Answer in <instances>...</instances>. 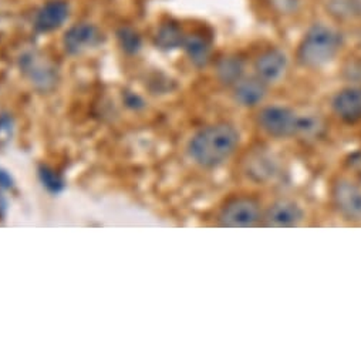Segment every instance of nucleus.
Returning a JSON list of instances; mask_svg holds the SVG:
<instances>
[{"label":"nucleus","mask_w":361,"mask_h":363,"mask_svg":"<svg viewBox=\"0 0 361 363\" xmlns=\"http://www.w3.org/2000/svg\"><path fill=\"white\" fill-rule=\"evenodd\" d=\"M340 45L341 38L334 29L323 23L313 25L300 43L299 62L306 67H321L337 55Z\"/></svg>","instance_id":"f03ea898"},{"label":"nucleus","mask_w":361,"mask_h":363,"mask_svg":"<svg viewBox=\"0 0 361 363\" xmlns=\"http://www.w3.org/2000/svg\"><path fill=\"white\" fill-rule=\"evenodd\" d=\"M303 210L293 201L280 200L275 203L262 218V225L272 228L296 227L303 221Z\"/></svg>","instance_id":"423d86ee"},{"label":"nucleus","mask_w":361,"mask_h":363,"mask_svg":"<svg viewBox=\"0 0 361 363\" xmlns=\"http://www.w3.org/2000/svg\"><path fill=\"white\" fill-rule=\"evenodd\" d=\"M258 123L260 128L275 138H287L299 134L300 117L286 107L272 106L259 113Z\"/></svg>","instance_id":"7ed1b4c3"},{"label":"nucleus","mask_w":361,"mask_h":363,"mask_svg":"<svg viewBox=\"0 0 361 363\" xmlns=\"http://www.w3.org/2000/svg\"><path fill=\"white\" fill-rule=\"evenodd\" d=\"M70 8L64 0H50L36 15L35 28L40 33H49L59 29L69 18Z\"/></svg>","instance_id":"6e6552de"},{"label":"nucleus","mask_w":361,"mask_h":363,"mask_svg":"<svg viewBox=\"0 0 361 363\" xmlns=\"http://www.w3.org/2000/svg\"><path fill=\"white\" fill-rule=\"evenodd\" d=\"M188 57L191 59V62L198 66H207V63L210 62V56H211V48L210 43L202 39L198 35H191V36H185L184 43H183Z\"/></svg>","instance_id":"ddd939ff"},{"label":"nucleus","mask_w":361,"mask_h":363,"mask_svg":"<svg viewBox=\"0 0 361 363\" xmlns=\"http://www.w3.org/2000/svg\"><path fill=\"white\" fill-rule=\"evenodd\" d=\"M260 220V206L251 197H238L231 200L219 214V224L228 228L255 227Z\"/></svg>","instance_id":"20e7f679"},{"label":"nucleus","mask_w":361,"mask_h":363,"mask_svg":"<svg viewBox=\"0 0 361 363\" xmlns=\"http://www.w3.org/2000/svg\"><path fill=\"white\" fill-rule=\"evenodd\" d=\"M268 93V84L258 77L241 79L234 86V99L242 107H255L260 104Z\"/></svg>","instance_id":"9b49d317"},{"label":"nucleus","mask_w":361,"mask_h":363,"mask_svg":"<svg viewBox=\"0 0 361 363\" xmlns=\"http://www.w3.org/2000/svg\"><path fill=\"white\" fill-rule=\"evenodd\" d=\"M245 65L239 57L228 56L224 57L217 67V74L221 83L227 86H235L241 79H243Z\"/></svg>","instance_id":"4468645a"},{"label":"nucleus","mask_w":361,"mask_h":363,"mask_svg":"<svg viewBox=\"0 0 361 363\" xmlns=\"http://www.w3.org/2000/svg\"><path fill=\"white\" fill-rule=\"evenodd\" d=\"M287 57L279 49H272L259 56L255 63L256 77L266 84L277 83L286 73Z\"/></svg>","instance_id":"0eeeda50"},{"label":"nucleus","mask_w":361,"mask_h":363,"mask_svg":"<svg viewBox=\"0 0 361 363\" xmlns=\"http://www.w3.org/2000/svg\"><path fill=\"white\" fill-rule=\"evenodd\" d=\"M333 110L344 123L353 124L361 120V89L348 87L333 99Z\"/></svg>","instance_id":"1a4fd4ad"},{"label":"nucleus","mask_w":361,"mask_h":363,"mask_svg":"<svg viewBox=\"0 0 361 363\" xmlns=\"http://www.w3.org/2000/svg\"><path fill=\"white\" fill-rule=\"evenodd\" d=\"M185 36L180 29L172 23L161 26L156 35V45L162 50H172L179 46H183Z\"/></svg>","instance_id":"2eb2a0df"},{"label":"nucleus","mask_w":361,"mask_h":363,"mask_svg":"<svg viewBox=\"0 0 361 363\" xmlns=\"http://www.w3.org/2000/svg\"><path fill=\"white\" fill-rule=\"evenodd\" d=\"M118 40L121 43V48L127 53H137L141 48L139 36L132 29H128V28H122L118 32Z\"/></svg>","instance_id":"dca6fc26"},{"label":"nucleus","mask_w":361,"mask_h":363,"mask_svg":"<svg viewBox=\"0 0 361 363\" xmlns=\"http://www.w3.org/2000/svg\"><path fill=\"white\" fill-rule=\"evenodd\" d=\"M98 30L94 25L79 23L70 28L64 35V48L70 55H80L98 42Z\"/></svg>","instance_id":"9d476101"},{"label":"nucleus","mask_w":361,"mask_h":363,"mask_svg":"<svg viewBox=\"0 0 361 363\" xmlns=\"http://www.w3.org/2000/svg\"><path fill=\"white\" fill-rule=\"evenodd\" d=\"M333 201L338 211L350 220H361V189L348 179L333 186Z\"/></svg>","instance_id":"39448f33"},{"label":"nucleus","mask_w":361,"mask_h":363,"mask_svg":"<svg viewBox=\"0 0 361 363\" xmlns=\"http://www.w3.org/2000/svg\"><path fill=\"white\" fill-rule=\"evenodd\" d=\"M22 69L35 84L42 86L43 89L49 87L55 82V72L36 55H26L22 59Z\"/></svg>","instance_id":"f8f14e48"},{"label":"nucleus","mask_w":361,"mask_h":363,"mask_svg":"<svg viewBox=\"0 0 361 363\" xmlns=\"http://www.w3.org/2000/svg\"><path fill=\"white\" fill-rule=\"evenodd\" d=\"M40 175H42V179H43L45 186H46L49 190H52V191H59V190L63 187L62 179H60L53 171H50L49 168H43L42 172H40Z\"/></svg>","instance_id":"f3484780"},{"label":"nucleus","mask_w":361,"mask_h":363,"mask_svg":"<svg viewBox=\"0 0 361 363\" xmlns=\"http://www.w3.org/2000/svg\"><path fill=\"white\" fill-rule=\"evenodd\" d=\"M239 145L238 130L227 123L202 128L190 143L191 158L205 168H215L228 161Z\"/></svg>","instance_id":"f257e3e1"}]
</instances>
